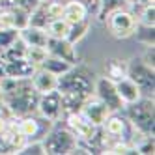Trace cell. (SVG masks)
Here are the masks:
<instances>
[{
  "label": "cell",
  "mask_w": 155,
  "mask_h": 155,
  "mask_svg": "<svg viewBox=\"0 0 155 155\" xmlns=\"http://www.w3.org/2000/svg\"><path fill=\"white\" fill-rule=\"evenodd\" d=\"M125 118L129 124L142 135L155 137V103L153 97L142 95L138 101L125 105Z\"/></svg>",
  "instance_id": "cell-3"
},
{
  "label": "cell",
  "mask_w": 155,
  "mask_h": 155,
  "mask_svg": "<svg viewBox=\"0 0 155 155\" xmlns=\"http://www.w3.org/2000/svg\"><path fill=\"white\" fill-rule=\"evenodd\" d=\"M30 82H32V86H34V90L38 94H47V92L56 90L58 77L45 71V69H41V68H36V71L30 77Z\"/></svg>",
  "instance_id": "cell-14"
},
{
  "label": "cell",
  "mask_w": 155,
  "mask_h": 155,
  "mask_svg": "<svg viewBox=\"0 0 155 155\" xmlns=\"http://www.w3.org/2000/svg\"><path fill=\"white\" fill-rule=\"evenodd\" d=\"M79 112H81L88 121H90V124H94L95 127H101V125L105 124L107 116L110 114V110H108V107L101 101V99H97V97L92 94V95L84 101V105L81 107Z\"/></svg>",
  "instance_id": "cell-10"
},
{
  "label": "cell",
  "mask_w": 155,
  "mask_h": 155,
  "mask_svg": "<svg viewBox=\"0 0 155 155\" xmlns=\"http://www.w3.org/2000/svg\"><path fill=\"white\" fill-rule=\"evenodd\" d=\"M34 71H36V65H32L26 58L4 60V77H12V79H30Z\"/></svg>",
  "instance_id": "cell-13"
},
{
  "label": "cell",
  "mask_w": 155,
  "mask_h": 155,
  "mask_svg": "<svg viewBox=\"0 0 155 155\" xmlns=\"http://www.w3.org/2000/svg\"><path fill=\"white\" fill-rule=\"evenodd\" d=\"M36 114H39L41 118L52 121V124H58V121L64 118L60 92L58 90H52V92H47V94H39Z\"/></svg>",
  "instance_id": "cell-8"
},
{
  "label": "cell",
  "mask_w": 155,
  "mask_h": 155,
  "mask_svg": "<svg viewBox=\"0 0 155 155\" xmlns=\"http://www.w3.org/2000/svg\"><path fill=\"white\" fill-rule=\"evenodd\" d=\"M105 77L110 81H120L127 77V60L124 58H110L105 64Z\"/></svg>",
  "instance_id": "cell-20"
},
{
  "label": "cell",
  "mask_w": 155,
  "mask_h": 155,
  "mask_svg": "<svg viewBox=\"0 0 155 155\" xmlns=\"http://www.w3.org/2000/svg\"><path fill=\"white\" fill-rule=\"evenodd\" d=\"M90 17L88 8L81 2V0H64V9H62V19L68 21L69 25L81 23V21Z\"/></svg>",
  "instance_id": "cell-15"
},
{
  "label": "cell",
  "mask_w": 155,
  "mask_h": 155,
  "mask_svg": "<svg viewBox=\"0 0 155 155\" xmlns=\"http://www.w3.org/2000/svg\"><path fill=\"white\" fill-rule=\"evenodd\" d=\"M127 77L137 82L142 95L153 97V92H155V68L148 65L142 60V56H135V58L127 60Z\"/></svg>",
  "instance_id": "cell-5"
},
{
  "label": "cell",
  "mask_w": 155,
  "mask_h": 155,
  "mask_svg": "<svg viewBox=\"0 0 155 155\" xmlns=\"http://www.w3.org/2000/svg\"><path fill=\"white\" fill-rule=\"evenodd\" d=\"M135 153L140 155H153L155 153V138L151 135H140L135 142H133Z\"/></svg>",
  "instance_id": "cell-25"
},
{
  "label": "cell",
  "mask_w": 155,
  "mask_h": 155,
  "mask_svg": "<svg viewBox=\"0 0 155 155\" xmlns=\"http://www.w3.org/2000/svg\"><path fill=\"white\" fill-rule=\"evenodd\" d=\"M47 47H26V60L32 64V65H36V68H39L41 62L45 60L47 56Z\"/></svg>",
  "instance_id": "cell-27"
},
{
  "label": "cell",
  "mask_w": 155,
  "mask_h": 155,
  "mask_svg": "<svg viewBox=\"0 0 155 155\" xmlns=\"http://www.w3.org/2000/svg\"><path fill=\"white\" fill-rule=\"evenodd\" d=\"M21 155H45V148H43L41 140H26V144L19 150Z\"/></svg>",
  "instance_id": "cell-31"
},
{
  "label": "cell",
  "mask_w": 155,
  "mask_h": 155,
  "mask_svg": "<svg viewBox=\"0 0 155 155\" xmlns=\"http://www.w3.org/2000/svg\"><path fill=\"white\" fill-rule=\"evenodd\" d=\"M116 39H129L133 38L135 30L138 26V19L135 15V12H131L129 8H121L112 12L107 17V23H105Z\"/></svg>",
  "instance_id": "cell-6"
},
{
  "label": "cell",
  "mask_w": 155,
  "mask_h": 155,
  "mask_svg": "<svg viewBox=\"0 0 155 155\" xmlns=\"http://www.w3.org/2000/svg\"><path fill=\"white\" fill-rule=\"evenodd\" d=\"M90 97V95H84V94H75V92H64L60 94L62 99V110L64 114L68 112H79L81 107L84 105V101Z\"/></svg>",
  "instance_id": "cell-19"
},
{
  "label": "cell",
  "mask_w": 155,
  "mask_h": 155,
  "mask_svg": "<svg viewBox=\"0 0 155 155\" xmlns=\"http://www.w3.org/2000/svg\"><path fill=\"white\" fill-rule=\"evenodd\" d=\"M47 52L52 56H58L65 62H69L71 65L79 64V52H77V45H73L71 41L65 38H49L47 41Z\"/></svg>",
  "instance_id": "cell-11"
},
{
  "label": "cell",
  "mask_w": 155,
  "mask_h": 155,
  "mask_svg": "<svg viewBox=\"0 0 155 155\" xmlns=\"http://www.w3.org/2000/svg\"><path fill=\"white\" fill-rule=\"evenodd\" d=\"M2 108H8V107L4 105V101H2V95H0V110H2Z\"/></svg>",
  "instance_id": "cell-33"
},
{
  "label": "cell",
  "mask_w": 155,
  "mask_h": 155,
  "mask_svg": "<svg viewBox=\"0 0 155 155\" xmlns=\"http://www.w3.org/2000/svg\"><path fill=\"white\" fill-rule=\"evenodd\" d=\"M39 2H49V0H39Z\"/></svg>",
  "instance_id": "cell-34"
},
{
  "label": "cell",
  "mask_w": 155,
  "mask_h": 155,
  "mask_svg": "<svg viewBox=\"0 0 155 155\" xmlns=\"http://www.w3.org/2000/svg\"><path fill=\"white\" fill-rule=\"evenodd\" d=\"M94 84H95V73L86 68L84 64H75L58 77L56 90L60 94L64 92H75V94H84L92 95L94 94Z\"/></svg>",
  "instance_id": "cell-2"
},
{
  "label": "cell",
  "mask_w": 155,
  "mask_h": 155,
  "mask_svg": "<svg viewBox=\"0 0 155 155\" xmlns=\"http://www.w3.org/2000/svg\"><path fill=\"white\" fill-rule=\"evenodd\" d=\"M121 8H129L125 0H99V6H97V12H95V19L97 23L105 25L107 23V17L116 12V9H121Z\"/></svg>",
  "instance_id": "cell-18"
},
{
  "label": "cell",
  "mask_w": 155,
  "mask_h": 155,
  "mask_svg": "<svg viewBox=\"0 0 155 155\" xmlns=\"http://www.w3.org/2000/svg\"><path fill=\"white\" fill-rule=\"evenodd\" d=\"M64 120H65V127H68L79 140L92 138L94 133H95V129H97L81 112H68V114H64Z\"/></svg>",
  "instance_id": "cell-12"
},
{
  "label": "cell",
  "mask_w": 155,
  "mask_h": 155,
  "mask_svg": "<svg viewBox=\"0 0 155 155\" xmlns=\"http://www.w3.org/2000/svg\"><path fill=\"white\" fill-rule=\"evenodd\" d=\"M90 26H92L90 17L84 19V21H81V23L71 25V26H69V32H68V38H65V39L71 41L73 45H79V43L88 36V32H90Z\"/></svg>",
  "instance_id": "cell-22"
},
{
  "label": "cell",
  "mask_w": 155,
  "mask_h": 155,
  "mask_svg": "<svg viewBox=\"0 0 155 155\" xmlns=\"http://www.w3.org/2000/svg\"><path fill=\"white\" fill-rule=\"evenodd\" d=\"M0 95H2V101L13 118L34 114L38 108L39 94L34 90L30 79L2 77L0 79Z\"/></svg>",
  "instance_id": "cell-1"
},
{
  "label": "cell",
  "mask_w": 155,
  "mask_h": 155,
  "mask_svg": "<svg viewBox=\"0 0 155 155\" xmlns=\"http://www.w3.org/2000/svg\"><path fill=\"white\" fill-rule=\"evenodd\" d=\"M135 15H137V19H138V25H144V26H155V2L142 6Z\"/></svg>",
  "instance_id": "cell-26"
},
{
  "label": "cell",
  "mask_w": 155,
  "mask_h": 155,
  "mask_svg": "<svg viewBox=\"0 0 155 155\" xmlns=\"http://www.w3.org/2000/svg\"><path fill=\"white\" fill-rule=\"evenodd\" d=\"M77 140L79 138H77L68 127H56V124H54L47 131V135L41 138L45 153H49V155H68V153H73L75 148H77Z\"/></svg>",
  "instance_id": "cell-4"
},
{
  "label": "cell",
  "mask_w": 155,
  "mask_h": 155,
  "mask_svg": "<svg viewBox=\"0 0 155 155\" xmlns=\"http://www.w3.org/2000/svg\"><path fill=\"white\" fill-rule=\"evenodd\" d=\"M17 39H19V30L17 28H0V52L4 49H8Z\"/></svg>",
  "instance_id": "cell-29"
},
{
  "label": "cell",
  "mask_w": 155,
  "mask_h": 155,
  "mask_svg": "<svg viewBox=\"0 0 155 155\" xmlns=\"http://www.w3.org/2000/svg\"><path fill=\"white\" fill-rule=\"evenodd\" d=\"M39 4V0H0V8H23L32 12Z\"/></svg>",
  "instance_id": "cell-30"
},
{
  "label": "cell",
  "mask_w": 155,
  "mask_h": 155,
  "mask_svg": "<svg viewBox=\"0 0 155 155\" xmlns=\"http://www.w3.org/2000/svg\"><path fill=\"white\" fill-rule=\"evenodd\" d=\"M69 23L64 21L62 17H56V19H51L49 25H47V34L49 38H68V32H69Z\"/></svg>",
  "instance_id": "cell-23"
},
{
  "label": "cell",
  "mask_w": 155,
  "mask_h": 155,
  "mask_svg": "<svg viewBox=\"0 0 155 155\" xmlns=\"http://www.w3.org/2000/svg\"><path fill=\"white\" fill-rule=\"evenodd\" d=\"M94 95L97 99L108 107L110 112H118V110H124V103L116 92V82L107 79V77H95V84H94Z\"/></svg>",
  "instance_id": "cell-9"
},
{
  "label": "cell",
  "mask_w": 155,
  "mask_h": 155,
  "mask_svg": "<svg viewBox=\"0 0 155 155\" xmlns=\"http://www.w3.org/2000/svg\"><path fill=\"white\" fill-rule=\"evenodd\" d=\"M39 68H41V69H45V71H49V73H52V75H56V77H60V75H64L65 71L71 68V64H69V62H65V60H62V58H58V56L47 54L45 60L41 62Z\"/></svg>",
  "instance_id": "cell-21"
},
{
  "label": "cell",
  "mask_w": 155,
  "mask_h": 155,
  "mask_svg": "<svg viewBox=\"0 0 155 155\" xmlns=\"http://www.w3.org/2000/svg\"><path fill=\"white\" fill-rule=\"evenodd\" d=\"M153 30H155V26H144V25H138L137 30H135V34H133V38H137L144 47L153 45Z\"/></svg>",
  "instance_id": "cell-28"
},
{
  "label": "cell",
  "mask_w": 155,
  "mask_h": 155,
  "mask_svg": "<svg viewBox=\"0 0 155 155\" xmlns=\"http://www.w3.org/2000/svg\"><path fill=\"white\" fill-rule=\"evenodd\" d=\"M13 121H15V127L26 137V140H41L43 137L47 135V131L54 125L52 121L41 118L39 114L36 116V112L34 114L13 118Z\"/></svg>",
  "instance_id": "cell-7"
},
{
  "label": "cell",
  "mask_w": 155,
  "mask_h": 155,
  "mask_svg": "<svg viewBox=\"0 0 155 155\" xmlns=\"http://www.w3.org/2000/svg\"><path fill=\"white\" fill-rule=\"evenodd\" d=\"M116 92H118V95L121 99V103H124V107L138 101V99L142 97L140 88L137 86L135 81H131L129 77H124V79L116 81Z\"/></svg>",
  "instance_id": "cell-16"
},
{
  "label": "cell",
  "mask_w": 155,
  "mask_h": 155,
  "mask_svg": "<svg viewBox=\"0 0 155 155\" xmlns=\"http://www.w3.org/2000/svg\"><path fill=\"white\" fill-rule=\"evenodd\" d=\"M81 2L88 8V12H90L92 15H95L97 12V6H99V0H81Z\"/></svg>",
  "instance_id": "cell-32"
},
{
  "label": "cell",
  "mask_w": 155,
  "mask_h": 155,
  "mask_svg": "<svg viewBox=\"0 0 155 155\" xmlns=\"http://www.w3.org/2000/svg\"><path fill=\"white\" fill-rule=\"evenodd\" d=\"M0 58L4 60H19V58H26V45L23 39H17L13 41L12 45H9L8 49H4L2 52H0Z\"/></svg>",
  "instance_id": "cell-24"
},
{
  "label": "cell",
  "mask_w": 155,
  "mask_h": 155,
  "mask_svg": "<svg viewBox=\"0 0 155 155\" xmlns=\"http://www.w3.org/2000/svg\"><path fill=\"white\" fill-rule=\"evenodd\" d=\"M19 38L25 41L26 47H47L49 34L45 28H38V26H25L23 30H19Z\"/></svg>",
  "instance_id": "cell-17"
}]
</instances>
